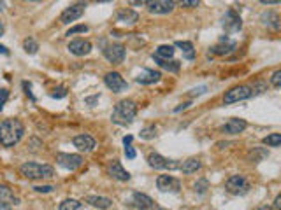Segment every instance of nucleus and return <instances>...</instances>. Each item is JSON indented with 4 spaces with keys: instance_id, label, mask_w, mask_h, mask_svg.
<instances>
[{
    "instance_id": "obj_1",
    "label": "nucleus",
    "mask_w": 281,
    "mask_h": 210,
    "mask_svg": "<svg viewBox=\"0 0 281 210\" xmlns=\"http://www.w3.org/2000/svg\"><path fill=\"white\" fill-rule=\"evenodd\" d=\"M25 126L19 119H5L0 123V144L4 147H14L23 139Z\"/></svg>"
},
{
    "instance_id": "obj_2",
    "label": "nucleus",
    "mask_w": 281,
    "mask_h": 210,
    "mask_svg": "<svg viewBox=\"0 0 281 210\" xmlns=\"http://www.w3.org/2000/svg\"><path fill=\"white\" fill-rule=\"evenodd\" d=\"M136 114H137L136 102H134V100H122V102L116 103L115 111H113V114H111V119L116 125L127 126L134 121Z\"/></svg>"
},
{
    "instance_id": "obj_3",
    "label": "nucleus",
    "mask_w": 281,
    "mask_h": 210,
    "mask_svg": "<svg viewBox=\"0 0 281 210\" xmlns=\"http://www.w3.org/2000/svg\"><path fill=\"white\" fill-rule=\"evenodd\" d=\"M19 173L25 179L35 181V179H51L55 177V168L51 165H41V163L26 161L19 166Z\"/></svg>"
},
{
    "instance_id": "obj_4",
    "label": "nucleus",
    "mask_w": 281,
    "mask_h": 210,
    "mask_svg": "<svg viewBox=\"0 0 281 210\" xmlns=\"http://www.w3.org/2000/svg\"><path fill=\"white\" fill-rule=\"evenodd\" d=\"M225 189L230 193V195L236 196H244L250 193V182L246 177L243 175H232L225 181Z\"/></svg>"
},
{
    "instance_id": "obj_5",
    "label": "nucleus",
    "mask_w": 281,
    "mask_h": 210,
    "mask_svg": "<svg viewBox=\"0 0 281 210\" xmlns=\"http://www.w3.org/2000/svg\"><path fill=\"white\" fill-rule=\"evenodd\" d=\"M176 7V0H146V9L151 14H169Z\"/></svg>"
},
{
    "instance_id": "obj_6",
    "label": "nucleus",
    "mask_w": 281,
    "mask_h": 210,
    "mask_svg": "<svg viewBox=\"0 0 281 210\" xmlns=\"http://www.w3.org/2000/svg\"><path fill=\"white\" fill-rule=\"evenodd\" d=\"M252 95V88L250 86H236V88L229 89V91L225 93V96H223V102L227 103V105H230V103H237V102H243V100L250 98Z\"/></svg>"
},
{
    "instance_id": "obj_7",
    "label": "nucleus",
    "mask_w": 281,
    "mask_h": 210,
    "mask_svg": "<svg viewBox=\"0 0 281 210\" xmlns=\"http://www.w3.org/2000/svg\"><path fill=\"white\" fill-rule=\"evenodd\" d=\"M148 163L149 166L156 170H178L179 168V163L176 159H167L163 158L162 154H156V152H151L148 156Z\"/></svg>"
},
{
    "instance_id": "obj_8",
    "label": "nucleus",
    "mask_w": 281,
    "mask_h": 210,
    "mask_svg": "<svg viewBox=\"0 0 281 210\" xmlns=\"http://www.w3.org/2000/svg\"><path fill=\"white\" fill-rule=\"evenodd\" d=\"M56 161H58V165L62 168L70 170V172H74V170H78L83 165V158L79 154H65V152L56 154Z\"/></svg>"
},
{
    "instance_id": "obj_9",
    "label": "nucleus",
    "mask_w": 281,
    "mask_h": 210,
    "mask_svg": "<svg viewBox=\"0 0 281 210\" xmlns=\"http://www.w3.org/2000/svg\"><path fill=\"white\" fill-rule=\"evenodd\" d=\"M104 82H106V86H108L113 93L125 91L127 86H129L125 79L122 77V74H118V72H108V74H106V77H104Z\"/></svg>"
},
{
    "instance_id": "obj_10",
    "label": "nucleus",
    "mask_w": 281,
    "mask_h": 210,
    "mask_svg": "<svg viewBox=\"0 0 281 210\" xmlns=\"http://www.w3.org/2000/svg\"><path fill=\"white\" fill-rule=\"evenodd\" d=\"M104 56L108 58V62L120 65L125 60V46L123 44H109L104 49Z\"/></svg>"
},
{
    "instance_id": "obj_11",
    "label": "nucleus",
    "mask_w": 281,
    "mask_h": 210,
    "mask_svg": "<svg viewBox=\"0 0 281 210\" xmlns=\"http://www.w3.org/2000/svg\"><path fill=\"white\" fill-rule=\"evenodd\" d=\"M156 188L162 193H178L181 188V182L172 175H160L156 179Z\"/></svg>"
},
{
    "instance_id": "obj_12",
    "label": "nucleus",
    "mask_w": 281,
    "mask_h": 210,
    "mask_svg": "<svg viewBox=\"0 0 281 210\" xmlns=\"http://www.w3.org/2000/svg\"><path fill=\"white\" fill-rule=\"evenodd\" d=\"M85 7H86V4H83V2L70 5V7H67L65 11L62 12V16H60V21L65 23V25H67V23H70V21H76V19H79L83 14H85Z\"/></svg>"
},
{
    "instance_id": "obj_13",
    "label": "nucleus",
    "mask_w": 281,
    "mask_h": 210,
    "mask_svg": "<svg viewBox=\"0 0 281 210\" xmlns=\"http://www.w3.org/2000/svg\"><path fill=\"white\" fill-rule=\"evenodd\" d=\"M246 126H248V123L244 121V119L232 118V119H229L225 125H223L222 132L229 133V135H239V133H243L244 130H246Z\"/></svg>"
},
{
    "instance_id": "obj_14",
    "label": "nucleus",
    "mask_w": 281,
    "mask_h": 210,
    "mask_svg": "<svg viewBox=\"0 0 281 210\" xmlns=\"http://www.w3.org/2000/svg\"><path fill=\"white\" fill-rule=\"evenodd\" d=\"M222 25L227 32H237V30H241V26H243V21H241V16L237 14L236 11H229L223 16Z\"/></svg>"
},
{
    "instance_id": "obj_15",
    "label": "nucleus",
    "mask_w": 281,
    "mask_h": 210,
    "mask_svg": "<svg viewBox=\"0 0 281 210\" xmlns=\"http://www.w3.org/2000/svg\"><path fill=\"white\" fill-rule=\"evenodd\" d=\"M67 49L76 56H86L92 51V44L88 41H85V39H74V41H70Z\"/></svg>"
},
{
    "instance_id": "obj_16",
    "label": "nucleus",
    "mask_w": 281,
    "mask_h": 210,
    "mask_svg": "<svg viewBox=\"0 0 281 210\" xmlns=\"http://www.w3.org/2000/svg\"><path fill=\"white\" fill-rule=\"evenodd\" d=\"M72 142H74V147H78L81 152H90V151H93V147H95V140H93V137L86 135V133L74 137Z\"/></svg>"
},
{
    "instance_id": "obj_17",
    "label": "nucleus",
    "mask_w": 281,
    "mask_h": 210,
    "mask_svg": "<svg viewBox=\"0 0 281 210\" xmlns=\"http://www.w3.org/2000/svg\"><path fill=\"white\" fill-rule=\"evenodd\" d=\"M234 49H236V42L229 41L227 37H222V41H220L218 44H215L211 48V53L216 56H225V55H229V53H232Z\"/></svg>"
},
{
    "instance_id": "obj_18",
    "label": "nucleus",
    "mask_w": 281,
    "mask_h": 210,
    "mask_svg": "<svg viewBox=\"0 0 281 210\" xmlns=\"http://www.w3.org/2000/svg\"><path fill=\"white\" fill-rule=\"evenodd\" d=\"M160 77H162V74H160L158 70L146 69V70H142L139 75H137L136 81L139 82V84H155V82L160 81Z\"/></svg>"
},
{
    "instance_id": "obj_19",
    "label": "nucleus",
    "mask_w": 281,
    "mask_h": 210,
    "mask_svg": "<svg viewBox=\"0 0 281 210\" xmlns=\"http://www.w3.org/2000/svg\"><path fill=\"white\" fill-rule=\"evenodd\" d=\"M109 175H111V177H115L116 181H122V182L130 181V173L123 168L120 161H113L111 165H109Z\"/></svg>"
},
{
    "instance_id": "obj_20",
    "label": "nucleus",
    "mask_w": 281,
    "mask_h": 210,
    "mask_svg": "<svg viewBox=\"0 0 281 210\" xmlns=\"http://www.w3.org/2000/svg\"><path fill=\"white\" fill-rule=\"evenodd\" d=\"M132 203H134V207H137L139 210H146L153 207V200L149 198L148 195H142V193H134Z\"/></svg>"
},
{
    "instance_id": "obj_21",
    "label": "nucleus",
    "mask_w": 281,
    "mask_h": 210,
    "mask_svg": "<svg viewBox=\"0 0 281 210\" xmlns=\"http://www.w3.org/2000/svg\"><path fill=\"white\" fill-rule=\"evenodd\" d=\"M85 202L90 203L92 207H95V209H100V210H108L109 207L113 205L111 200H109V198H104V196H86Z\"/></svg>"
},
{
    "instance_id": "obj_22",
    "label": "nucleus",
    "mask_w": 281,
    "mask_h": 210,
    "mask_svg": "<svg viewBox=\"0 0 281 210\" xmlns=\"http://www.w3.org/2000/svg\"><path fill=\"white\" fill-rule=\"evenodd\" d=\"M260 19H262L264 25L269 26V28H273V30H280V16H278V12H274V11L262 12Z\"/></svg>"
},
{
    "instance_id": "obj_23",
    "label": "nucleus",
    "mask_w": 281,
    "mask_h": 210,
    "mask_svg": "<svg viewBox=\"0 0 281 210\" xmlns=\"http://www.w3.org/2000/svg\"><path fill=\"white\" fill-rule=\"evenodd\" d=\"M0 202L7 203V205H18L19 200L18 196H14V193L7 188V186H0Z\"/></svg>"
},
{
    "instance_id": "obj_24",
    "label": "nucleus",
    "mask_w": 281,
    "mask_h": 210,
    "mask_svg": "<svg viewBox=\"0 0 281 210\" xmlns=\"http://www.w3.org/2000/svg\"><path fill=\"white\" fill-rule=\"evenodd\" d=\"M116 18H118L120 23H129V25H134V23H137V19H139V14H137L136 11H132V9H122Z\"/></svg>"
},
{
    "instance_id": "obj_25",
    "label": "nucleus",
    "mask_w": 281,
    "mask_h": 210,
    "mask_svg": "<svg viewBox=\"0 0 281 210\" xmlns=\"http://www.w3.org/2000/svg\"><path fill=\"white\" fill-rule=\"evenodd\" d=\"M200 166H202V163H200L199 158H190V159H186V161H183V165H179V170H181L183 173H193V172H197Z\"/></svg>"
},
{
    "instance_id": "obj_26",
    "label": "nucleus",
    "mask_w": 281,
    "mask_h": 210,
    "mask_svg": "<svg viewBox=\"0 0 281 210\" xmlns=\"http://www.w3.org/2000/svg\"><path fill=\"white\" fill-rule=\"evenodd\" d=\"M176 46H178V48L181 49L183 58H186V60H193V58H195V49H193V44H192V42H188V41H179V42H176Z\"/></svg>"
},
{
    "instance_id": "obj_27",
    "label": "nucleus",
    "mask_w": 281,
    "mask_h": 210,
    "mask_svg": "<svg viewBox=\"0 0 281 210\" xmlns=\"http://www.w3.org/2000/svg\"><path fill=\"white\" fill-rule=\"evenodd\" d=\"M155 58V62L158 63L162 69H165V70H169V72H179V69H181V63L179 62H176V60H162V58H156V56H153Z\"/></svg>"
},
{
    "instance_id": "obj_28",
    "label": "nucleus",
    "mask_w": 281,
    "mask_h": 210,
    "mask_svg": "<svg viewBox=\"0 0 281 210\" xmlns=\"http://www.w3.org/2000/svg\"><path fill=\"white\" fill-rule=\"evenodd\" d=\"M153 56H156V58H162V60H170L174 56V48H172V46H169V44L158 46Z\"/></svg>"
},
{
    "instance_id": "obj_29",
    "label": "nucleus",
    "mask_w": 281,
    "mask_h": 210,
    "mask_svg": "<svg viewBox=\"0 0 281 210\" xmlns=\"http://www.w3.org/2000/svg\"><path fill=\"white\" fill-rule=\"evenodd\" d=\"M60 210H83V203L78 202V200L67 198L60 203Z\"/></svg>"
},
{
    "instance_id": "obj_30",
    "label": "nucleus",
    "mask_w": 281,
    "mask_h": 210,
    "mask_svg": "<svg viewBox=\"0 0 281 210\" xmlns=\"http://www.w3.org/2000/svg\"><path fill=\"white\" fill-rule=\"evenodd\" d=\"M262 142L267 145V147H280L281 145V135L280 133H271V135H267Z\"/></svg>"
},
{
    "instance_id": "obj_31",
    "label": "nucleus",
    "mask_w": 281,
    "mask_h": 210,
    "mask_svg": "<svg viewBox=\"0 0 281 210\" xmlns=\"http://www.w3.org/2000/svg\"><path fill=\"white\" fill-rule=\"evenodd\" d=\"M23 49H25V51L28 53V55H33V53H37V49H39L37 41H35V39H32V37L25 39V41H23Z\"/></svg>"
},
{
    "instance_id": "obj_32",
    "label": "nucleus",
    "mask_w": 281,
    "mask_h": 210,
    "mask_svg": "<svg viewBox=\"0 0 281 210\" xmlns=\"http://www.w3.org/2000/svg\"><path fill=\"white\" fill-rule=\"evenodd\" d=\"M155 135H156V128H155V126H148V128L140 130V139L149 140V139H155Z\"/></svg>"
},
{
    "instance_id": "obj_33",
    "label": "nucleus",
    "mask_w": 281,
    "mask_h": 210,
    "mask_svg": "<svg viewBox=\"0 0 281 210\" xmlns=\"http://www.w3.org/2000/svg\"><path fill=\"white\" fill-rule=\"evenodd\" d=\"M178 4L181 5V7L193 9V7H197V5L200 4V0H178Z\"/></svg>"
},
{
    "instance_id": "obj_34",
    "label": "nucleus",
    "mask_w": 281,
    "mask_h": 210,
    "mask_svg": "<svg viewBox=\"0 0 281 210\" xmlns=\"http://www.w3.org/2000/svg\"><path fill=\"white\" fill-rule=\"evenodd\" d=\"M207 188H209V182H207L206 179H200V181L195 184V191H199L200 195H202V193H206Z\"/></svg>"
},
{
    "instance_id": "obj_35",
    "label": "nucleus",
    "mask_w": 281,
    "mask_h": 210,
    "mask_svg": "<svg viewBox=\"0 0 281 210\" xmlns=\"http://www.w3.org/2000/svg\"><path fill=\"white\" fill-rule=\"evenodd\" d=\"M271 84L274 86V88H280L281 86V70H276L273 74V77H271Z\"/></svg>"
},
{
    "instance_id": "obj_36",
    "label": "nucleus",
    "mask_w": 281,
    "mask_h": 210,
    "mask_svg": "<svg viewBox=\"0 0 281 210\" xmlns=\"http://www.w3.org/2000/svg\"><path fill=\"white\" fill-rule=\"evenodd\" d=\"M7 98H9V89L2 88V89H0V111L4 109L5 102H7Z\"/></svg>"
},
{
    "instance_id": "obj_37",
    "label": "nucleus",
    "mask_w": 281,
    "mask_h": 210,
    "mask_svg": "<svg viewBox=\"0 0 281 210\" xmlns=\"http://www.w3.org/2000/svg\"><path fill=\"white\" fill-rule=\"evenodd\" d=\"M85 32H88V26H86V25H78V26H74V28H70L69 32H67V35H74V33H85Z\"/></svg>"
},
{
    "instance_id": "obj_38",
    "label": "nucleus",
    "mask_w": 281,
    "mask_h": 210,
    "mask_svg": "<svg viewBox=\"0 0 281 210\" xmlns=\"http://www.w3.org/2000/svg\"><path fill=\"white\" fill-rule=\"evenodd\" d=\"M125 156L129 159H134L136 158V149H134L132 145H125Z\"/></svg>"
},
{
    "instance_id": "obj_39",
    "label": "nucleus",
    "mask_w": 281,
    "mask_h": 210,
    "mask_svg": "<svg viewBox=\"0 0 281 210\" xmlns=\"http://www.w3.org/2000/svg\"><path fill=\"white\" fill-rule=\"evenodd\" d=\"M33 189H35L37 193H51L55 188H53V186H35Z\"/></svg>"
},
{
    "instance_id": "obj_40",
    "label": "nucleus",
    "mask_w": 281,
    "mask_h": 210,
    "mask_svg": "<svg viewBox=\"0 0 281 210\" xmlns=\"http://www.w3.org/2000/svg\"><path fill=\"white\" fill-rule=\"evenodd\" d=\"M206 86H200V88H195V89H192V96H195V95H202V93H206Z\"/></svg>"
},
{
    "instance_id": "obj_41",
    "label": "nucleus",
    "mask_w": 281,
    "mask_h": 210,
    "mask_svg": "<svg viewBox=\"0 0 281 210\" xmlns=\"http://www.w3.org/2000/svg\"><path fill=\"white\" fill-rule=\"evenodd\" d=\"M23 88H25L26 95L30 96V100H35V98H33V95H32V91H30V84H28V82H23Z\"/></svg>"
},
{
    "instance_id": "obj_42",
    "label": "nucleus",
    "mask_w": 281,
    "mask_h": 210,
    "mask_svg": "<svg viewBox=\"0 0 281 210\" xmlns=\"http://www.w3.org/2000/svg\"><path fill=\"white\" fill-rule=\"evenodd\" d=\"M259 2H262V4H266V5H276V4H280L281 0H259Z\"/></svg>"
},
{
    "instance_id": "obj_43",
    "label": "nucleus",
    "mask_w": 281,
    "mask_h": 210,
    "mask_svg": "<svg viewBox=\"0 0 281 210\" xmlns=\"http://www.w3.org/2000/svg\"><path fill=\"white\" fill-rule=\"evenodd\" d=\"M281 209V196L278 195L276 198H274V210H280Z\"/></svg>"
},
{
    "instance_id": "obj_44",
    "label": "nucleus",
    "mask_w": 281,
    "mask_h": 210,
    "mask_svg": "<svg viewBox=\"0 0 281 210\" xmlns=\"http://www.w3.org/2000/svg\"><path fill=\"white\" fill-rule=\"evenodd\" d=\"M132 139H134L132 135H127V137H123V144H125V145H130V142H132Z\"/></svg>"
},
{
    "instance_id": "obj_45",
    "label": "nucleus",
    "mask_w": 281,
    "mask_h": 210,
    "mask_svg": "<svg viewBox=\"0 0 281 210\" xmlns=\"http://www.w3.org/2000/svg\"><path fill=\"white\" fill-rule=\"evenodd\" d=\"M0 210H11V205H7V203H2V202H0Z\"/></svg>"
},
{
    "instance_id": "obj_46",
    "label": "nucleus",
    "mask_w": 281,
    "mask_h": 210,
    "mask_svg": "<svg viewBox=\"0 0 281 210\" xmlns=\"http://www.w3.org/2000/svg\"><path fill=\"white\" fill-rule=\"evenodd\" d=\"M0 53H2V55H9V49L5 48V46L0 44Z\"/></svg>"
},
{
    "instance_id": "obj_47",
    "label": "nucleus",
    "mask_w": 281,
    "mask_h": 210,
    "mask_svg": "<svg viewBox=\"0 0 281 210\" xmlns=\"http://www.w3.org/2000/svg\"><path fill=\"white\" fill-rule=\"evenodd\" d=\"M259 210H274V209H273V207H267V205H266V207H260Z\"/></svg>"
},
{
    "instance_id": "obj_48",
    "label": "nucleus",
    "mask_w": 281,
    "mask_h": 210,
    "mask_svg": "<svg viewBox=\"0 0 281 210\" xmlns=\"http://www.w3.org/2000/svg\"><path fill=\"white\" fill-rule=\"evenodd\" d=\"M2 33H4V25L0 23V35H2Z\"/></svg>"
},
{
    "instance_id": "obj_49",
    "label": "nucleus",
    "mask_w": 281,
    "mask_h": 210,
    "mask_svg": "<svg viewBox=\"0 0 281 210\" xmlns=\"http://www.w3.org/2000/svg\"><path fill=\"white\" fill-rule=\"evenodd\" d=\"M132 2H136V4H140V2H142V0H132Z\"/></svg>"
},
{
    "instance_id": "obj_50",
    "label": "nucleus",
    "mask_w": 281,
    "mask_h": 210,
    "mask_svg": "<svg viewBox=\"0 0 281 210\" xmlns=\"http://www.w3.org/2000/svg\"><path fill=\"white\" fill-rule=\"evenodd\" d=\"M153 210H163V209H158V207H151Z\"/></svg>"
},
{
    "instance_id": "obj_51",
    "label": "nucleus",
    "mask_w": 281,
    "mask_h": 210,
    "mask_svg": "<svg viewBox=\"0 0 281 210\" xmlns=\"http://www.w3.org/2000/svg\"><path fill=\"white\" fill-rule=\"evenodd\" d=\"M26 2H41V0H26Z\"/></svg>"
},
{
    "instance_id": "obj_52",
    "label": "nucleus",
    "mask_w": 281,
    "mask_h": 210,
    "mask_svg": "<svg viewBox=\"0 0 281 210\" xmlns=\"http://www.w3.org/2000/svg\"><path fill=\"white\" fill-rule=\"evenodd\" d=\"M97 2H111V0H97Z\"/></svg>"
}]
</instances>
